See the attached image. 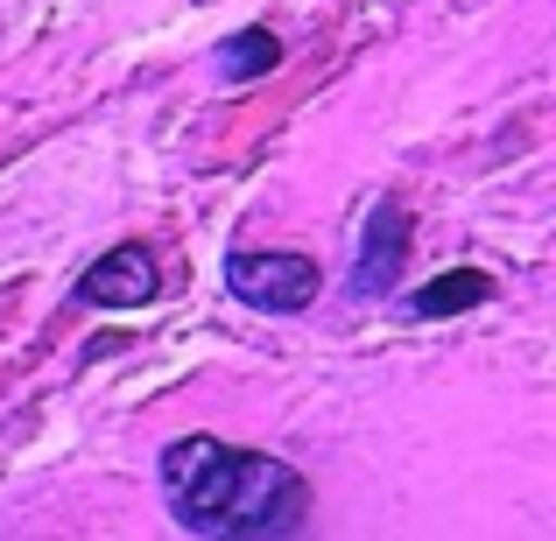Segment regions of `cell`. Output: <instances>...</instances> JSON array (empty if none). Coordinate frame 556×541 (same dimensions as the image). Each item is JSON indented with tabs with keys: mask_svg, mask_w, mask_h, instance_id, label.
<instances>
[{
	"mask_svg": "<svg viewBox=\"0 0 556 541\" xmlns=\"http://www.w3.org/2000/svg\"><path fill=\"white\" fill-rule=\"evenodd\" d=\"M163 500L204 541H289L311 520V486L296 464L218 436H177L163 450Z\"/></svg>",
	"mask_w": 556,
	"mask_h": 541,
	"instance_id": "6da1fadb",
	"label": "cell"
},
{
	"mask_svg": "<svg viewBox=\"0 0 556 541\" xmlns=\"http://www.w3.org/2000/svg\"><path fill=\"white\" fill-rule=\"evenodd\" d=\"M226 288L247 302V310H268V317H296L317 302L325 288V268L311 254H275V246H247V254L226 260Z\"/></svg>",
	"mask_w": 556,
	"mask_h": 541,
	"instance_id": "7a4b0ae2",
	"label": "cell"
},
{
	"mask_svg": "<svg viewBox=\"0 0 556 541\" xmlns=\"http://www.w3.org/2000/svg\"><path fill=\"white\" fill-rule=\"evenodd\" d=\"M155 296H163V260H155L149 240L113 246L106 260H92L78 274V302H92V310H149Z\"/></svg>",
	"mask_w": 556,
	"mask_h": 541,
	"instance_id": "3957f363",
	"label": "cell"
},
{
	"mask_svg": "<svg viewBox=\"0 0 556 541\" xmlns=\"http://www.w3.org/2000/svg\"><path fill=\"white\" fill-rule=\"evenodd\" d=\"M402 260H408V211H402V204H374V226H367V240H359L353 288H359V296H380V288H394Z\"/></svg>",
	"mask_w": 556,
	"mask_h": 541,
	"instance_id": "277c9868",
	"label": "cell"
},
{
	"mask_svg": "<svg viewBox=\"0 0 556 541\" xmlns=\"http://www.w3.org/2000/svg\"><path fill=\"white\" fill-rule=\"evenodd\" d=\"M493 296V282L479 268H458V274H437V282H422L416 296H408V310L416 317H458V310H472V302H486Z\"/></svg>",
	"mask_w": 556,
	"mask_h": 541,
	"instance_id": "5b68a950",
	"label": "cell"
},
{
	"mask_svg": "<svg viewBox=\"0 0 556 541\" xmlns=\"http://www.w3.org/2000/svg\"><path fill=\"white\" fill-rule=\"evenodd\" d=\"M218 78H232V85H247V78H261V70H275L282 64V42L268 36V28H240L232 42H218Z\"/></svg>",
	"mask_w": 556,
	"mask_h": 541,
	"instance_id": "8992f818",
	"label": "cell"
}]
</instances>
